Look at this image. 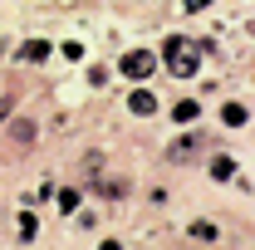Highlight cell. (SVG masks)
Listing matches in <instances>:
<instances>
[{
    "label": "cell",
    "mask_w": 255,
    "mask_h": 250,
    "mask_svg": "<svg viewBox=\"0 0 255 250\" xmlns=\"http://www.w3.org/2000/svg\"><path fill=\"white\" fill-rule=\"evenodd\" d=\"M10 137H15L20 147H30V142H34V123H30V118H15V123H10Z\"/></svg>",
    "instance_id": "cell-3"
},
{
    "label": "cell",
    "mask_w": 255,
    "mask_h": 250,
    "mask_svg": "<svg viewBox=\"0 0 255 250\" xmlns=\"http://www.w3.org/2000/svg\"><path fill=\"white\" fill-rule=\"evenodd\" d=\"M128 108H132V113H142V118H147V113H157V98H152V94H142V89H137V94L128 98Z\"/></svg>",
    "instance_id": "cell-4"
},
{
    "label": "cell",
    "mask_w": 255,
    "mask_h": 250,
    "mask_svg": "<svg viewBox=\"0 0 255 250\" xmlns=\"http://www.w3.org/2000/svg\"><path fill=\"white\" fill-rule=\"evenodd\" d=\"M221 118H226L231 127H241L246 118H251V108H246V103H226V108H221Z\"/></svg>",
    "instance_id": "cell-6"
},
{
    "label": "cell",
    "mask_w": 255,
    "mask_h": 250,
    "mask_svg": "<svg viewBox=\"0 0 255 250\" xmlns=\"http://www.w3.org/2000/svg\"><path fill=\"white\" fill-rule=\"evenodd\" d=\"M172 113H177V118H182V123H187V118H196V103H191V98H182V103H177V108H172Z\"/></svg>",
    "instance_id": "cell-10"
},
{
    "label": "cell",
    "mask_w": 255,
    "mask_h": 250,
    "mask_svg": "<svg viewBox=\"0 0 255 250\" xmlns=\"http://www.w3.org/2000/svg\"><path fill=\"white\" fill-rule=\"evenodd\" d=\"M162 59L172 69V79H191V74L201 69V49H196L191 39H182V34H172V39L162 44Z\"/></svg>",
    "instance_id": "cell-1"
},
{
    "label": "cell",
    "mask_w": 255,
    "mask_h": 250,
    "mask_svg": "<svg viewBox=\"0 0 255 250\" xmlns=\"http://www.w3.org/2000/svg\"><path fill=\"white\" fill-rule=\"evenodd\" d=\"M182 5H187V10H206L211 0H182Z\"/></svg>",
    "instance_id": "cell-11"
},
{
    "label": "cell",
    "mask_w": 255,
    "mask_h": 250,
    "mask_svg": "<svg viewBox=\"0 0 255 250\" xmlns=\"http://www.w3.org/2000/svg\"><path fill=\"white\" fill-rule=\"evenodd\" d=\"M118 69H123L128 79H147V74L157 69V59H152L147 49H132V54H123V64H118Z\"/></svg>",
    "instance_id": "cell-2"
},
{
    "label": "cell",
    "mask_w": 255,
    "mask_h": 250,
    "mask_svg": "<svg viewBox=\"0 0 255 250\" xmlns=\"http://www.w3.org/2000/svg\"><path fill=\"white\" fill-rule=\"evenodd\" d=\"M196 142H201V137H196V132H187V137H182V142H172V162H187V157L196 152Z\"/></svg>",
    "instance_id": "cell-5"
},
{
    "label": "cell",
    "mask_w": 255,
    "mask_h": 250,
    "mask_svg": "<svg viewBox=\"0 0 255 250\" xmlns=\"http://www.w3.org/2000/svg\"><path fill=\"white\" fill-rule=\"evenodd\" d=\"M0 54H5V39H0Z\"/></svg>",
    "instance_id": "cell-13"
},
{
    "label": "cell",
    "mask_w": 255,
    "mask_h": 250,
    "mask_svg": "<svg viewBox=\"0 0 255 250\" xmlns=\"http://www.w3.org/2000/svg\"><path fill=\"white\" fill-rule=\"evenodd\" d=\"M211 177H236V162H231V157H216V162H211Z\"/></svg>",
    "instance_id": "cell-8"
},
{
    "label": "cell",
    "mask_w": 255,
    "mask_h": 250,
    "mask_svg": "<svg viewBox=\"0 0 255 250\" xmlns=\"http://www.w3.org/2000/svg\"><path fill=\"white\" fill-rule=\"evenodd\" d=\"M5 113H10V98H0V118H5Z\"/></svg>",
    "instance_id": "cell-12"
},
{
    "label": "cell",
    "mask_w": 255,
    "mask_h": 250,
    "mask_svg": "<svg viewBox=\"0 0 255 250\" xmlns=\"http://www.w3.org/2000/svg\"><path fill=\"white\" fill-rule=\"evenodd\" d=\"M20 54H25V59H49V44H44V39H30Z\"/></svg>",
    "instance_id": "cell-7"
},
{
    "label": "cell",
    "mask_w": 255,
    "mask_h": 250,
    "mask_svg": "<svg viewBox=\"0 0 255 250\" xmlns=\"http://www.w3.org/2000/svg\"><path fill=\"white\" fill-rule=\"evenodd\" d=\"M191 236H196V241H216V226H211V221H196Z\"/></svg>",
    "instance_id": "cell-9"
}]
</instances>
